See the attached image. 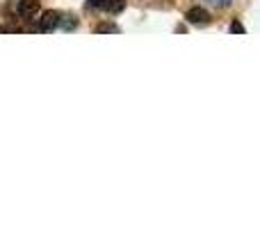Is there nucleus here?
I'll use <instances>...</instances> for the list:
<instances>
[{
  "instance_id": "f257e3e1",
  "label": "nucleus",
  "mask_w": 260,
  "mask_h": 228,
  "mask_svg": "<svg viewBox=\"0 0 260 228\" xmlns=\"http://www.w3.org/2000/svg\"><path fill=\"white\" fill-rule=\"evenodd\" d=\"M55 27H59V14L57 12H46L39 18V30L41 32H53Z\"/></svg>"
},
{
  "instance_id": "1a4fd4ad",
  "label": "nucleus",
  "mask_w": 260,
  "mask_h": 228,
  "mask_svg": "<svg viewBox=\"0 0 260 228\" xmlns=\"http://www.w3.org/2000/svg\"><path fill=\"white\" fill-rule=\"evenodd\" d=\"M89 7L91 9H101L103 7V0H89Z\"/></svg>"
},
{
  "instance_id": "0eeeda50",
  "label": "nucleus",
  "mask_w": 260,
  "mask_h": 228,
  "mask_svg": "<svg viewBox=\"0 0 260 228\" xmlns=\"http://www.w3.org/2000/svg\"><path fill=\"white\" fill-rule=\"evenodd\" d=\"M206 3H210L212 7H229L233 0H206Z\"/></svg>"
},
{
  "instance_id": "7ed1b4c3",
  "label": "nucleus",
  "mask_w": 260,
  "mask_h": 228,
  "mask_svg": "<svg viewBox=\"0 0 260 228\" xmlns=\"http://www.w3.org/2000/svg\"><path fill=\"white\" fill-rule=\"evenodd\" d=\"M208 18H210V16H208V12L203 7H192L187 12V21L189 23H197V25H203V23H208Z\"/></svg>"
},
{
  "instance_id": "f03ea898",
  "label": "nucleus",
  "mask_w": 260,
  "mask_h": 228,
  "mask_svg": "<svg viewBox=\"0 0 260 228\" xmlns=\"http://www.w3.org/2000/svg\"><path fill=\"white\" fill-rule=\"evenodd\" d=\"M37 12H39V0H21L18 5V14L23 18H32Z\"/></svg>"
},
{
  "instance_id": "423d86ee",
  "label": "nucleus",
  "mask_w": 260,
  "mask_h": 228,
  "mask_svg": "<svg viewBox=\"0 0 260 228\" xmlns=\"http://www.w3.org/2000/svg\"><path fill=\"white\" fill-rule=\"evenodd\" d=\"M78 25V21L73 16H59V27H64V30H73V27Z\"/></svg>"
},
{
  "instance_id": "39448f33",
  "label": "nucleus",
  "mask_w": 260,
  "mask_h": 228,
  "mask_svg": "<svg viewBox=\"0 0 260 228\" xmlns=\"http://www.w3.org/2000/svg\"><path fill=\"white\" fill-rule=\"evenodd\" d=\"M96 32H101V35H114V32H119V27L114 23H99Z\"/></svg>"
},
{
  "instance_id": "6e6552de",
  "label": "nucleus",
  "mask_w": 260,
  "mask_h": 228,
  "mask_svg": "<svg viewBox=\"0 0 260 228\" xmlns=\"http://www.w3.org/2000/svg\"><path fill=\"white\" fill-rule=\"evenodd\" d=\"M231 32H235V35H242V32H244L242 23H238V21H235V23H233V25H231Z\"/></svg>"
},
{
  "instance_id": "20e7f679",
  "label": "nucleus",
  "mask_w": 260,
  "mask_h": 228,
  "mask_svg": "<svg viewBox=\"0 0 260 228\" xmlns=\"http://www.w3.org/2000/svg\"><path fill=\"white\" fill-rule=\"evenodd\" d=\"M123 7H126V0H103V7L101 9H105L110 14H119Z\"/></svg>"
}]
</instances>
